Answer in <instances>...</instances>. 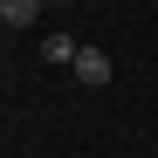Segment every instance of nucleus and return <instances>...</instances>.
Segmentation results:
<instances>
[{"label": "nucleus", "mask_w": 158, "mask_h": 158, "mask_svg": "<svg viewBox=\"0 0 158 158\" xmlns=\"http://www.w3.org/2000/svg\"><path fill=\"white\" fill-rule=\"evenodd\" d=\"M41 55L55 62V69H76V41H69V35H48V41H41Z\"/></svg>", "instance_id": "nucleus-3"}, {"label": "nucleus", "mask_w": 158, "mask_h": 158, "mask_svg": "<svg viewBox=\"0 0 158 158\" xmlns=\"http://www.w3.org/2000/svg\"><path fill=\"white\" fill-rule=\"evenodd\" d=\"M35 14H41V0H0V21L7 28H35Z\"/></svg>", "instance_id": "nucleus-2"}, {"label": "nucleus", "mask_w": 158, "mask_h": 158, "mask_svg": "<svg viewBox=\"0 0 158 158\" xmlns=\"http://www.w3.org/2000/svg\"><path fill=\"white\" fill-rule=\"evenodd\" d=\"M76 76H83V89H103L117 76V62L103 55V48H76Z\"/></svg>", "instance_id": "nucleus-1"}]
</instances>
